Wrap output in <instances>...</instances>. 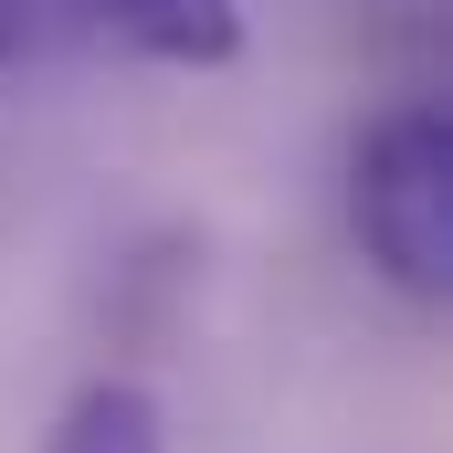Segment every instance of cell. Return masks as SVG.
<instances>
[{
  "label": "cell",
  "instance_id": "cell-1",
  "mask_svg": "<svg viewBox=\"0 0 453 453\" xmlns=\"http://www.w3.org/2000/svg\"><path fill=\"white\" fill-rule=\"evenodd\" d=\"M348 232L380 264V285H401L411 306L453 296V116L433 96H401L369 116L348 158Z\"/></svg>",
  "mask_w": 453,
  "mask_h": 453
},
{
  "label": "cell",
  "instance_id": "cell-4",
  "mask_svg": "<svg viewBox=\"0 0 453 453\" xmlns=\"http://www.w3.org/2000/svg\"><path fill=\"white\" fill-rule=\"evenodd\" d=\"M53 32H64V21H53V0H0V74H11V64H32Z\"/></svg>",
  "mask_w": 453,
  "mask_h": 453
},
{
  "label": "cell",
  "instance_id": "cell-3",
  "mask_svg": "<svg viewBox=\"0 0 453 453\" xmlns=\"http://www.w3.org/2000/svg\"><path fill=\"white\" fill-rule=\"evenodd\" d=\"M42 453H169V411H158V390H137V380H85V390L53 411Z\"/></svg>",
  "mask_w": 453,
  "mask_h": 453
},
{
  "label": "cell",
  "instance_id": "cell-2",
  "mask_svg": "<svg viewBox=\"0 0 453 453\" xmlns=\"http://www.w3.org/2000/svg\"><path fill=\"white\" fill-rule=\"evenodd\" d=\"M53 21L137 64H180V74H211L242 53V0H53Z\"/></svg>",
  "mask_w": 453,
  "mask_h": 453
}]
</instances>
